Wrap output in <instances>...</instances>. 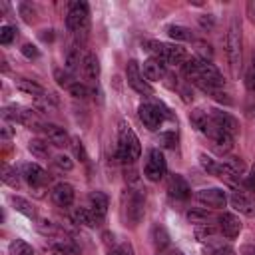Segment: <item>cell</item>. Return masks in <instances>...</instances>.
I'll return each mask as SVG.
<instances>
[{"label":"cell","mask_w":255,"mask_h":255,"mask_svg":"<svg viewBox=\"0 0 255 255\" xmlns=\"http://www.w3.org/2000/svg\"><path fill=\"white\" fill-rule=\"evenodd\" d=\"M183 74L195 86L197 84H205V86H213V88L223 86V78H221L219 70L203 58H187V62L183 64Z\"/></svg>","instance_id":"6da1fadb"},{"label":"cell","mask_w":255,"mask_h":255,"mask_svg":"<svg viewBox=\"0 0 255 255\" xmlns=\"http://www.w3.org/2000/svg\"><path fill=\"white\" fill-rule=\"evenodd\" d=\"M141 153V145H139V139L135 135V131L126 124V122H120V131H118V159L124 161V163H133Z\"/></svg>","instance_id":"7a4b0ae2"},{"label":"cell","mask_w":255,"mask_h":255,"mask_svg":"<svg viewBox=\"0 0 255 255\" xmlns=\"http://www.w3.org/2000/svg\"><path fill=\"white\" fill-rule=\"evenodd\" d=\"M141 46H143V50L153 54V58H159L165 64H185L187 62L185 48H181L177 44H163V42H157V40H143Z\"/></svg>","instance_id":"3957f363"},{"label":"cell","mask_w":255,"mask_h":255,"mask_svg":"<svg viewBox=\"0 0 255 255\" xmlns=\"http://www.w3.org/2000/svg\"><path fill=\"white\" fill-rule=\"evenodd\" d=\"M225 54H227V62L231 68V74L237 76L239 68H241V26L237 22V18L231 20V26L227 30L225 36Z\"/></svg>","instance_id":"277c9868"},{"label":"cell","mask_w":255,"mask_h":255,"mask_svg":"<svg viewBox=\"0 0 255 255\" xmlns=\"http://www.w3.org/2000/svg\"><path fill=\"white\" fill-rule=\"evenodd\" d=\"M88 24H90V10H88V4L82 2V0H76V2H70V10H68V16H66V28L70 32H86L88 30Z\"/></svg>","instance_id":"5b68a950"},{"label":"cell","mask_w":255,"mask_h":255,"mask_svg":"<svg viewBox=\"0 0 255 255\" xmlns=\"http://www.w3.org/2000/svg\"><path fill=\"white\" fill-rule=\"evenodd\" d=\"M124 215L126 221L135 227L143 217V195L135 189H128L124 193Z\"/></svg>","instance_id":"8992f818"},{"label":"cell","mask_w":255,"mask_h":255,"mask_svg":"<svg viewBox=\"0 0 255 255\" xmlns=\"http://www.w3.org/2000/svg\"><path fill=\"white\" fill-rule=\"evenodd\" d=\"M167 171V163H165V157L163 153L153 147L149 149L147 153V161H145V167H143V175L149 179V181H159Z\"/></svg>","instance_id":"52a82bcc"},{"label":"cell","mask_w":255,"mask_h":255,"mask_svg":"<svg viewBox=\"0 0 255 255\" xmlns=\"http://www.w3.org/2000/svg\"><path fill=\"white\" fill-rule=\"evenodd\" d=\"M126 78H128V84L141 96H153V88L149 86V82L143 78L141 70H139V64L135 60H129L128 66H126Z\"/></svg>","instance_id":"ba28073f"},{"label":"cell","mask_w":255,"mask_h":255,"mask_svg":"<svg viewBox=\"0 0 255 255\" xmlns=\"http://www.w3.org/2000/svg\"><path fill=\"white\" fill-rule=\"evenodd\" d=\"M137 116H139L141 124L147 129H157L167 114H165V110H163L161 104H141L137 108Z\"/></svg>","instance_id":"9c48e42d"},{"label":"cell","mask_w":255,"mask_h":255,"mask_svg":"<svg viewBox=\"0 0 255 255\" xmlns=\"http://www.w3.org/2000/svg\"><path fill=\"white\" fill-rule=\"evenodd\" d=\"M22 177L26 179V183L36 191V195H42L44 185L48 183V173L38 165V163H24L22 165Z\"/></svg>","instance_id":"30bf717a"},{"label":"cell","mask_w":255,"mask_h":255,"mask_svg":"<svg viewBox=\"0 0 255 255\" xmlns=\"http://www.w3.org/2000/svg\"><path fill=\"white\" fill-rule=\"evenodd\" d=\"M195 199L201 205L211 207V209H221L227 203V195H225V191L221 187H205V189H199L195 193Z\"/></svg>","instance_id":"8fae6325"},{"label":"cell","mask_w":255,"mask_h":255,"mask_svg":"<svg viewBox=\"0 0 255 255\" xmlns=\"http://www.w3.org/2000/svg\"><path fill=\"white\" fill-rule=\"evenodd\" d=\"M205 135L211 139L213 147H215L219 153H227V151L233 147V135H229V133H225L223 129H219L213 122L209 124V128H207Z\"/></svg>","instance_id":"7c38bea8"},{"label":"cell","mask_w":255,"mask_h":255,"mask_svg":"<svg viewBox=\"0 0 255 255\" xmlns=\"http://www.w3.org/2000/svg\"><path fill=\"white\" fill-rule=\"evenodd\" d=\"M209 118H211V122H213L219 129H223V131L229 133V135H235L237 129H239L237 120H235L233 116H229L227 112H221V110H209Z\"/></svg>","instance_id":"4fadbf2b"},{"label":"cell","mask_w":255,"mask_h":255,"mask_svg":"<svg viewBox=\"0 0 255 255\" xmlns=\"http://www.w3.org/2000/svg\"><path fill=\"white\" fill-rule=\"evenodd\" d=\"M167 191H169V195L171 197H175V199H187L189 195H191V187H189V183L185 181V177L183 175H179V173H171L169 175V181H167Z\"/></svg>","instance_id":"5bb4252c"},{"label":"cell","mask_w":255,"mask_h":255,"mask_svg":"<svg viewBox=\"0 0 255 255\" xmlns=\"http://www.w3.org/2000/svg\"><path fill=\"white\" fill-rule=\"evenodd\" d=\"M217 221H219V231L227 237V239H235L237 235H239V231H241V221H239V217L237 215H233V213H221L219 217H217Z\"/></svg>","instance_id":"9a60e30c"},{"label":"cell","mask_w":255,"mask_h":255,"mask_svg":"<svg viewBox=\"0 0 255 255\" xmlns=\"http://www.w3.org/2000/svg\"><path fill=\"white\" fill-rule=\"evenodd\" d=\"M42 131H44L46 139H48L52 145H56V147H66V145H70V135L66 133L64 128L54 126V124H44Z\"/></svg>","instance_id":"2e32d148"},{"label":"cell","mask_w":255,"mask_h":255,"mask_svg":"<svg viewBox=\"0 0 255 255\" xmlns=\"http://www.w3.org/2000/svg\"><path fill=\"white\" fill-rule=\"evenodd\" d=\"M52 199L58 207H70L74 203V187L66 181H60L52 189Z\"/></svg>","instance_id":"e0dca14e"},{"label":"cell","mask_w":255,"mask_h":255,"mask_svg":"<svg viewBox=\"0 0 255 255\" xmlns=\"http://www.w3.org/2000/svg\"><path fill=\"white\" fill-rule=\"evenodd\" d=\"M143 78L147 82H157L165 76V62L159 60V58H149L143 62Z\"/></svg>","instance_id":"ac0fdd59"},{"label":"cell","mask_w":255,"mask_h":255,"mask_svg":"<svg viewBox=\"0 0 255 255\" xmlns=\"http://www.w3.org/2000/svg\"><path fill=\"white\" fill-rule=\"evenodd\" d=\"M201 249H203L205 255H235V251L229 243H225L221 239H215V237L201 241Z\"/></svg>","instance_id":"d6986e66"},{"label":"cell","mask_w":255,"mask_h":255,"mask_svg":"<svg viewBox=\"0 0 255 255\" xmlns=\"http://www.w3.org/2000/svg\"><path fill=\"white\" fill-rule=\"evenodd\" d=\"M229 201H231V207H233L235 211H239V213H243V215H247V217H251V215L255 213V205H253V201H251L243 191H239V189L231 193Z\"/></svg>","instance_id":"ffe728a7"},{"label":"cell","mask_w":255,"mask_h":255,"mask_svg":"<svg viewBox=\"0 0 255 255\" xmlns=\"http://www.w3.org/2000/svg\"><path fill=\"white\" fill-rule=\"evenodd\" d=\"M88 201H90V209L104 221V217H106V213H108V205H110V199H108V195L106 193H102V191H92L90 195H88Z\"/></svg>","instance_id":"44dd1931"},{"label":"cell","mask_w":255,"mask_h":255,"mask_svg":"<svg viewBox=\"0 0 255 255\" xmlns=\"http://www.w3.org/2000/svg\"><path fill=\"white\" fill-rule=\"evenodd\" d=\"M74 221L78 225H86V227H98L102 223V219L90 209V207H76L74 213H72Z\"/></svg>","instance_id":"7402d4cb"},{"label":"cell","mask_w":255,"mask_h":255,"mask_svg":"<svg viewBox=\"0 0 255 255\" xmlns=\"http://www.w3.org/2000/svg\"><path fill=\"white\" fill-rule=\"evenodd\" d=\"M16 88H18L22 94H26V96H34L36 100L42 98V96H46V90H44L38 82H32V80H26V78H20V80L16 82Z\"/></svg>","instance_id":"603a6c76"},{"label":"cell","mask_w":255,"mask_h":255,"mask_svg":"<svg viewBox=\"0 0 255 255\" xmlns=\"http://www.w3.org/2000/svg\"><path fill=\"white\" fill-rule=\"evenodd\" d=\"M189 122H191V126H193L197 131L205 133L207 128H209V124H211V118H209V114H207L205 110L197 108V110H191V114H189Z\"/></svg>","instance_id":"cb8c5ba5"},{"label":"cell","mask_w":255,"mask_h":255,"mask_svg":"<svg viewBox=\"0 0 255 255\" xmlns=\"http://www.w3.org/2000/svg\"><path fill=\"white\" fill-rule=\"evenodd\" d=\"M82 70H84V76L90 78V80H98L100 76V62L96 58V54H86L84 56V62H82Z\"/></svg>","instance_id":"d4e9b609"},{"label":"cell","mask_w":255,"mask_h":255,"mask_svg":"<svg viewBox=\"0 0 255 255\" xmlns=\"http://www.w3.org/2000/svg\"><path fill=\"white\" fill-rule=\"evenodd\" d=\"M82 62H84V58H82V54H80V48H78V46H70V48L66 50V56H64L66 70H68V72H76Z\"/></svg>","instance_id":"484cf974"},{"label":"cell","mask_w":255,"mask_h":255,"mask_svg":"<svg viewBox=\"0 0 255 255\" xmlns=\"http://www.w3.org/2000/svg\"><path fill=\"white\" fill-rule=\"evenodd\" d=\"M0 179L6 183V185H10V187H14V189H18L20 187V173L12 167V165H8V163H2V169H0Z\"/></svg>","instance_id":"4316f807"},{"label":"cell","mask_w":255,"mask_h":255,"mask_svg":"<svg viewBox=\"0 0 255 255\" xmlns=\"http://www.w3.org/2000/svg\"><path fill=\"white\" fill-rule=\"evenodd\" d=\"M165 32H167V36H169L171 40H177V42H189V40H193L191 30H189V28H185V26L171 24V26H167V28H165Z\"/></svg>","instance_id":"83f0119b"},{"label":"cell","mask_w":255,"mask_h":255,"mask_svg":"<svg viewBox=\"0 0 255 255\" xmlns=\"http://www.w3.org/2000/svg\"><path fill=\"white\" fill-rule=\"evenodd\" d=\"M10 201H12V207H14L16 211H20L22 215H26V217H34V215H36V211H34V207L30 205L28 199H24V197H20V195H12Z\"/></svg>","instance_id":"f1b7e54d"},{"label":"cell","mask_w":255,"mask_h":255,"mask_svg":"<svg viewBox=\"0 0 255 255\" xmlns=\"http://www.w3.org/2000/svg\"><path fill=\"white\" fill-rule=\"evenodd\" d=\"M151 239H153V245L157 249H165L169 245V235H167L165 227H161V225H153L151 227Z\"/></svg>","instance_id":"f546056e"},{"label":"cell","mask_w":255,"mask_h":255,"mask_svg":"<svg viewBox=\"0 0 255 255\" xmlns=\"http://www.w3.org/2000/svg\"><path fill=\"white\" fill-rule=\"evenodd\" d=\"M28 149H30V153H32V155H36L38 159L50 157V147H48V141H42V139H30Z\"/></svg>","instance_id":"4dcf8cb0"},{"label":"cell","mask_w":255,"mask_h":255,"mask_svg":"<svg viewBox=\"0 0 255 255\" xmlns=\"http://www.w3.org/2000/svg\"><path fill=\"white\" fill-rule=\"evenodd\" d=\"M8 253L10 255H34V249L30 243H26L24 239H14L8 245Z\"/></svg>","instance_id":"1f68e13d"},{"label":"cell","mask_w":255,"mask_h":255,"mask_svg":"<svg viewBox=\"0 0 255 255\" xmlns=\"http://www.w3.org/2000/svg\"><path fill=\"white\" fill-rule=\"evenodd\" d=\"M199 163H201V167L209 173V175H219V169H221V163H217L215 159H211L209 155H205V153H201L199 155Z\"/></svg>","instance_id":"d6a6232c"},{"label":"cell","mask_w":255,"mask_h":255,"mask_svg":"<svg viewBox=\"0 0 255 255\" xmlns=\"http://www.w3.org/2000/svg\"><path fill=\"white\" fill-rule=\"evenodd\" d=\"M68 94H70V96H74V98H80V100H84V98H88V96H90V88H88L86 84H80V82H72V84L68 86Z\"/></svg>","instance_id":"836d02e7"},{"label":"cell","mask_w":255,"mask_h":255,"mask_svg":"<svg viewBox=\"0 0 255 255\" xmlns=\"http://www.w3.org/2000/svg\"><path fill=\"white\" fill-rule=\"evenodd\" d=\"M187 219L191 223H197V225H207L209 213L205 209H191V211H187Z\"/></svg>","instance_id":"e575fe53"},{"label":"cell","mask_w":255,"mask_h":255,"mask_svg":"<svg viewBox=\"0 0 255 255\" xmlns=\"http://www.w3.org/2000/svg\"><path fill=\"white\" fill-rule=\"evenodd\" d=\"M36 227H38V231L42 235H56L58 233V225L52 223V221H48V219H38Z\"/></svg>","instance_id":"d590c367"},{"label":"cell","mask_w":255,"mask_h":255,"mask_svg":"<svg viewBox=\"0 0 255 255\" xmlns=\"http://www.w3.org/2000/svg\"><path fill=\"white\" fill-rule=\"evenodd\" d=\"M215 233H217V229L211 227V225H197V227H195V237H197L199 241L211 239V237H215Z\"/></svg>","instance_id":"8d00e7d4"},{"label":"cell","mask_w":255,"mask_h":255,"mask_svg":"<svg viewBox=\"0 0 255 255\" xmlns=\"http://www.w3.org/2000/svg\"><path fill=\"white\" fill-rule=\"evenodd\" d=\"M18 12H20L22 20H24V22H28V24H32V22L36 20V10H34L30 4H26V2H22V4L18 6Z\"/></svg>","instance_id":"74e56055"},{"label":"cell","mask_w":255,"mask_h":255,"mask_svg":"<svg viewBox=\"0 0 255 255\" xmlns=\"http://www.w3.org/2000/svg\"><path fill=\"white\" fill-rule=\"evenodd\" d=\"M16 28L14 26H2L0 28V42L2 44H10L12 40H14V36H16Z\"/></svg>","instance_id":"f35d334b"},{"label":"cell","mask_w":255,"mask_h":255,"mask_svg":"<svg viewBox=\"0 0 255 255\" xmlns=\"http://www.w3.org/2000/svg\"><path fill=\"white\" fill-rule=\"evenodd\" d=\"M54 78H56L58 86H62V88H66V90H68V86L74 82L72 76H70L68 72H64V70H54Z\"/></svg>","instance_id":"ab89813d"},{"label":"cell","mask_w":255,"mask_h":255,"mask_svg":"<svg viewBox=\"0 0 255 255\" xmlns=\"http://www.w3.org/2000/svg\"><path fill=\"white\" fill-rule=\"evenodd\" d=\"M54 163H56L60 169H66V171H70V169L74 167V163H72L70 155H66V153H58V155L54 157Z\"/></svg>","instance_id":"60d3db41"},{"label":"cell","mask_w":255,"mask_h":255,"mask_svg":"<svg viewBox=\"0 0 255 255\" xmlns=\"http://www.w3.org/2000/svg\"><path fill=\"white\" fill-rule=\"evenodd\" d=\"M225 165H229L235 173H239V175H243V171H245V163H243V159L241 157H227L225 159Z\"/></svg>","instance_id":"b9f144b4"},{"label":"cell","mask_w":255,"mask_h":255,"mask_svg":"<svg viewBox=\"0 0 255 255\" xmlns=\"http://www.w3.org/2000/svg\"><path fill=\"white\" fill-rule=\"evenodd\" d=\"M245 86L249 92H255V56H253V62H251L247 74H245Z\"/></svg>","instance_id":"7bdbcfd3"},{"label":"cell","mask_w":255,"mask_h":255,"mask_svg":"<svg viewBox=\"0 0 255 255\" xmlns=\"http://www.w3.org/2000/svg\"><path fill=\"white\" fill-rule=\"evenodd\" d=\"M72 149H74L76 157H80V161H88V153H86L84 143L80 139H72Z\"/></svg>","instance_id":"ee69618b"},{"label":"cell","mask_w":255,"mask_h":255,"mask_svg":"<svg viewBox=\"0 0 255 255\" xmlns=\"http://www.w3.org/2000/svg\"><path fill=\"white\" fill-rule=\"evenodd\" d=\"M159 143H161L163 147H175L177 137H175V133L167 131V133H161V135H159Z\"/></svg>","instance_id":"f6af8a7d"},{"label":"cell","mask_w":255,"mask_h":255,"mask_svg":"<svg viewBox=\"0 0 255 255\" xmlns=\"http://www.w3.org/2000/svg\"><path fill=\"white\" fill-rule=\"evenodd\" d=\"M20 50H22V54H24L26 58H30V60H36V58L40 56V52H38V48H36L34 44H24Z\"/></svg>","instance_id":"bcb514c9"},{"label":"cell","mask_w":255,"mask_h":255,"mask_svg":"<svg viewBox=\"0 0 255 255\" xmlns=\"http://www.w3.org/2000/svg\"><path fill=\"white\" fill-rule=\"evenodd\" d=\"M243 185H245L247 189H251V191H255V163L251 165V169H249V175L245 177V181H243Z\"/></svg>","instance_id":"7dc6e473"},{"label":"cell","mask_w":255,"mask_h":255,"mask_svg":"<svg viewBox=\"0 0 255 255\" xmlns=\"http://www.w3.org/2000/svg\"><path fill=\"white\" fill-rule=\"evenodd\" d=\"M199 24H201L203 30H211L215 20H213V16H199Z\"/></svg>","instance_id":"c3c4849f"},{"label":"cell","mask_w":255,"mask_h":255,"mask_svg":"<svg viewBox=\"0 0 255 255\" xmlns=\"http://www.w3.org/2000/svg\"><path fill=\"white\" fill-rule=\"evenodd\" d=\"M197 50L203 56V60H207V56H211V46L205 44V42H197Z\"/></svg>","instance_id":"681fc988"},{"label":"cell","mask_w":255,"mask_h":255,"mask_svg":"<svg viewBox=\"0 0 255 255\" xmlns=\"http://www.w3.org/2000/svg\"><path fill=\"white\" fill-rule=\"evenodd\" d=\"M0 133H2V139H10V137L14 135V128H12L10 124H2Z\"/></svg>","instance_id":"f907efd6"},{"label":"cell","mask_w":255,"mask_h":255,"mask_svg":"<svg viewBox=\"0 0 255 255\" xmlns=\"http://www.w3.org/2000/svg\"><path fill=\"white\" fill-rule=\"evenodd\" d=\"M247 18H249V22L255 24V0L247 2Z\"/></svg>","instance_id":"816d5d0a"},{"label":"cell","mask_w":255,"mask_h":255,"mask_svg":"<svg viewBox=\"0 0 255 255\" xmlns=\"http://www.w3.org/2000/svg\"><path fill=\"white\" fill-rule=\"evenodd\" d=\"M40 38L44 42H52L54 40V30H44V34H40Z\"/></svg>","instance_id":"f5cc1de1"},{"label":"cell","mask_w":255,"mask_h":255,"mask_svg":"<svg viewBox=\"0 0 255 255\" xmlns=\"http://www.w3.org/2000/svg\"><path fill=\"white\" fill-rule=\"evenodd\" d=\"M241 255H255V245H243Z\"/></svg>","instance_id":"db71d44e"},{"label":"cell","mask_w":255,"mask_h":255,"mask_svg":"<svg viewBox=\"0 0 255 255\" xmlns=\"http://www.w3.org/2000/svg\"><path fill=\"white\" fill-rule=\"evenodd\" d=\"M122 255H133V247L129 243H122Z\"/></svg>","instance_id":"11a10c76"},{"label":"cell","mask_w":255,"mask_h":255,"mask_svg":"<svg viewBox=\"0 0 255 255\" xmlns=\"http://www.w3.org/2000/svg\"><path fill=\"white\" fill-rule=\"evenodd\" d=\"M169 255H183L179 249H173V251H169Z\"/></svg>","instance_id":"9f6ffc18"}]
</instances>
